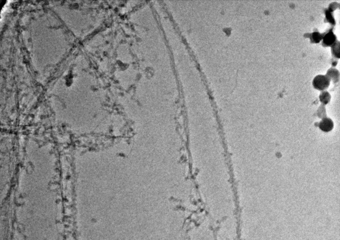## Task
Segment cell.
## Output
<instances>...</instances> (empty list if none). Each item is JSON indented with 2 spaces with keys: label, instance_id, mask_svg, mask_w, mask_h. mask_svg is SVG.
<instances>
[{
  "label": "cell",
  "instance_id": "1",
  "mask_svg": "<svg viewBox=\"0 0 340 240\" xmlns=\"http://www.w3.org/2000/svg\"><path fill=\"white\" fill-rule=\"evenodd\" d=\"M330 79L327 75H318L313 79V86L319 90L326 89L329 86Z\"/></svg>",
  "mask_w": 340,
  "mask_h": 240
},
{
  "label": "cell",
  "instance_id": "2",
  "mask_svg": "<svg viewBox=\"0 0 340 240\" xmlns=\"http://www.w3.org/2000/svg\"><path fill=\"white\" fill-rule=\"evenodd\" d=\"M319 127L321 130L325 132H328L333 129L334 123L331 119L326 118L321 121Z\"/></svg>",
  "mask_w": 340,
  "mask_h": 240
},
{
  "label": "cell",
  "instance_id": "3",
  "mask_svg": "<svg viewBox=\"0 0 340 240\" xmlns=\"http://www.w3.org/2000/svg\"><path fill=\"white\" fill-rule=\"evenodd\" d=\"M336 36L331 31H329L323 38V43L325 45H332L335 42Z\"/></svg>",
  "mask_w": 340,
  "mask_h": 240
},
{
  "label": "cell",
  "instance_id": "4",
  "mask_svg": "<svg viewBox=\"0 0 340 240\" xmlns=\"http://www.w3.org/2000/svg\"><path fill=\"white\" fill-rule=\"evenodd\" d=\"M339 41H337L332 45V52L335 56L337 57H340V49H339Z\"/></svg>",
  "mask_w": 340,
  "mask_h": 240
},
{
  "label": "cell",
  "instance_id": "5",
  "mask_svg": "<svg viewBox=\"0 0 340 240\" xmlns=\"http://www.w3.org/2000/svg\"><path fill=\"white\" fill-rule=\"evenodd\" d=\"M327 74H328V76H327H327H328L329 79H330V78L331 79L332 77L333 79L334 80L337 79L338 78L339 76V73L338 72V71L337 70H335V69H332L329 70L328 71V73Z\"/></svg>",
  "mask_w": 340,
  "mask_h": 240
},
{
  "label": "cell",
  "instance_id": "6",
  "mask_svg": "<svg viewBox=\"0 0 340 240\" xmlns=\"http://www.w3.org/2000/svg\"><path fill=\"white\" fill-rule=\"evenodd\" d=\"M330 95L328 92H323L320 96V99L321 102L325 104H327L330 100Z\"/></svg>",
  "mask_w": 340,
  "mask_h": 240
},
{
  "label": "cell",
  "instance_id": "7",
  "mask_svg": "<svg viewBox=\"0 0 340 240\" xmlns=\"http://www.w3.org/2000/svg\"><path fill=\"white\" fill-rule=\"evenodd\" d=\"M311 38L313 41L317 42H319V41H321V39L322 38V34L321 33L315 32L312 33Z\"/></svg>",
  "mask_w": 340,
  "mask_h": 240
}]
</instances>
